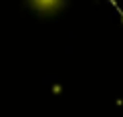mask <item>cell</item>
<instances>
[{"instance_id": "1", "label": "cell", "mask_w": 123, "mask_h": 117, "mask_svg": "<svg viewBox=\"0 0 123 117\" xmlns=\"http://www.w3.org/2000/svg\"><path fill=\"white\" fill-rule=\"evenodd\" d=\"M30 6H32L34 10H40V12H44V14H49V12H55L57 8L63 6V2H43V0H37V2H30Z\"/></svg>"}]
</instances>
